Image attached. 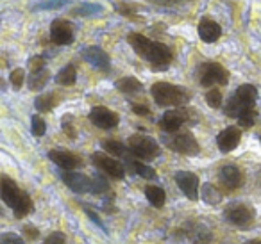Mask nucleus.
Instances as JSON below:
<instances>
[{
    "mask_svg": "<svg viewBox=\"0 0 261 244\" xmlns=\"http://www.w3.org/2000/svg\"><path fill=\"white\" fill-rule=\"evenodd\" d=\"M83 57L86 63H90L91 66H95V68L98 70H104V72H108L109 70V65H111V61H109V55L106 54L104 50H102L100 47H88L83 50Z\"/></svg>",
    "mask_w": 261,
    "mask_h": 244,
    "instance_id": "15",
    "label": "nucleus"
},
{
    "mask_svg": "<svg viewBox=\"0 0 261 244\" xmlns=\"http://www.w3.org/2000/svg\"><path fill=\"white\" fill-rule=\"evenodd\" d=\"M133 166H135V171L138 173L142 178H145V180H154V178H156V171H154L150 166L143 164V162H133Z\"/></svg>",
    "mask_w": 261,
    "mask_h": 244,
    "instance_id": "31",
    "label": "nucleus"
},
{
    "mask_svg": "<svg viewBox=\"0 0 261 244\" xmlns=\"http://www.w3.org/2000/svg\"><path fill=\"white\" fill-rule=\"evenodd\" d=\"M199 82L202 86H215V84H227L229 72L218 63H204L199 68Z\"/></svg>",
    "mask_w": 261,
    "mask_h": 244,
    "instance_id": "4",
    "label": "nucleus"
},
{
    "mask_svg": "<svg viewBox=\"0 0 261 244\" xmlns=\"http://www.w3.org/2000/svg\"><path fill=\"white\" fill-rule=\"evenodd\" d=\"M145 196L154 207H163L165 200H167V194H165L163 187H158V186H147L145 187Z\"/></svg>",
    "mask_w": 261,
    "mask_h": 244,
    "instance_id": "21",
    "label": "nucleus"
},
{
    "mask_svg": "<svg viewBox=\"0 0 261 244\" xmlns=\"http://www.w3.org/2000/svg\"><path fill=\"white\" fill-rule=\"evenodd\" d=\"M247 109H250V107H247V105L243 104V102L234 95V97L229 98V102H227V105H225V111L224 112L229 116V118H240V116H242V112L247 111Z\"/></svg>",
    "mask_w": 261,
    "mask_h": 244,
    "instance_id": "24",
    "label": "nucleus"
},
{
    "mask_svg": "<svg viewBox=\"0 0 261 244\" xmlns=\"http://www.w3.org/2000/svg\"><path fill=\"white\" fill-rule=\"evenodd\" d=\"M90 119H91V123H93L95 127H98V129L109 130V129H115V127L118 125L120 116L116 114V112L109 111L108 107H102V105H98V107L91 109Z\"/></svg>",
    "mask_w": 261,
    "mask_h": 244,
    "instance_id": "8",
    "label": "nucleus"
},
{
    "mask_svg": "<svg viewBox=\"0 0 261 244\" xmlns=\"http://www.w3.org/2000/svg\"><path fill=\"white\" fill-rule=\"evenodd\" d=\"M104 150L108 151V154H113L116 155V157H122V155H125V150L127 148L123 146L120 141H115V139H109L104 143Z\"/></svg>",
    "mask_w": 261,
    "mask_h": 244,
    "instance_id": "29",
    "label": "nucleus"
},
{
    "mask_svg": "<svg viewBox=\"0 0 261 244\" xmlns=\"http://www.w3.org/2000/svg\"><path fill=\"white\" fill-rule=\"evenodd\" d=\"M68 4V0H47V2H40L38 6H34V11H47V9H58V8H63V6Z\"/></svg>",
    "mask_w": 261,
    "mask_h": 244,
    "instance_id": "36",
    "label": "nucleus"
},
{
    "mask_svg": "<svg viewBox=\"0 0 261 244\" xmlns=\"http://www.w3.org/2000/svg\"><path fill=\"white\" fill-rule=\"evenodd\" d=\"M61 178H63V182H65V186L68 187V189H72L73 193H79V194L91 193V178L83 175V173H75L73 169L68 171V169H66L65 173H61Z\"/></svg>",
    "mask_w": 261,
    "mask_h": 244,
    "instance_id": "9",
    "label": "nucleus"
},
{
    "mask_svg": "<svg viewBox=\"0 0 261 244\" xmlns=\"http://www.w3.org/2000/svg\"><path fill=\"white\" fill-rule=\"evenodd\" d=\"M175 182H177L179 189H181L190 200L195 201L197 198H199V178H197L195 173L177 171L175 173Z\"/></svg>",
    "mask_w": 261,
    "mask_h": 244,
    "instance_id": "10",
    "label": "nucleus"
},
{
    "mask_svg": "<svg viewBox=\"0 0 261 244\" xmlns=\"http://www.w3.org/2000/svg\"><path fill=\"white\" fill-rule=\"evenodd\" d=\"M167 143L172 150L179 151V154H182V155H197L200 151L199 143H197V139L193 137V134H190V132L177 134V136H174L170 141H167Z\"/></svg>",
    "mask_w": 261,
    "mask_h": 244,
    "instance_id": "7",
    "label": "nucleus"
},
{
    "mask_svg": "<svg viewBox=\"0 0 261 244\" xmlns=\"http://www.w3.org/2000/svg\"><path fill=\"white\" fill-rule=\"evenodd\" d=\"M127 41L135 52L142 59L149 61L152 65L154 70H167L168 65L172 63V52L167 45L158 43V41H150L149 38H145L143 34L133 33L127 36Z\"/></svg>",
    "mask_w": 261,
    "mask_h": 244,
    "instance_id": "1",
    "label": "nucleus"
},
{
    "mask_svg": "<svg viewBox=\"0 0 261 244\" xmlns=\"http://www.w3.org/2000/svg\"><path fill=\"white\" fill-rule=\"evenodd\" d=\"M9 80H11V86L15 87V89H20V87L23 86V82H25V72H23L22 68L13 70Z\"/></svg>",
    "mask_w": 261,
    "mask_h": 244,
    "instance_id": "35",
    "label": "nucleus"
},
{
    "mask_svg": "<svg viewBox=\"0 0 261 244\" xmlns=\"http://www.w3.org/2000/svg\"><path fill=\"white\" fill-rule=\"evenodd\" d=\"M200 198H202L206 203L217 205L222 201V193L213 186V184H204L202 189H200Z\"/></svg>",
    "mask_w": 261,
    "mask_h": 244,
    "instance_id": "23",
    "label": "nucleus"
},
{
    "mask_svg": "<svg viewBox=\"0 0 261 244\" xmlns=\"http://www.w3.org/2000/svg\"><path fill=\"white\" fill-rule=\"evenodd\" d=\"M58 104V97L56 93H47V95H41L34 100V107L38 109L40 112H47V111H52Z\"/></svg>",
    "mask_w": 261,
    "mask_h": 244,
    "instance_id": "25",
    "label": "nucleus"
},
{
    "mask_svg": "<svg viewBox=\"0 0 261 244\" xmlns=\"http://www.w3.org/2000/svg\"><path fill=\"white\" fill-rule=\"evenodd\" d=\"M43 244H66V237L63 232H52L50 235H47Z\"/></svg>",
    "mask_w": 261,
    "mask_h": 244,
    "instance_id": "39",
    "label": "nucleus"
},
{
    "mask_svg": "<svg viewBox=\"0 0 261 244\" xmlns=\"http://www.w3.org/2000/svg\"><path fill=\"white\" fill-rule=\"evenodd\" d=\"M91 161H93V164L97 166L100 171L108 173L113 178L122 180L123 176H125V168H123V164H120V162L115 161L113 157H108V155L97 151V154L91 155Z\"/></svg>",
    "mask_w": 261,
    "mask_h": 244,
    "instance_id": "6",
    "label": "nucleus"
},
{
    "mask_svg": "<svg viewBox=\"0 0 261 244\" xmlns=\"http://www.w3.org/2000/svg\"><path fill=\"white\" fill-rule=\"evenodd\" d=\"M240 139H242L240 129H236V127H227V129H224L220 134H218L217 144H218V148H220V151L227 154V151H232L236 146H238Z\"/></svg>",
    "mask_w": 261,
    "mask_h": 244,
    "instance_id": "12",
    "label": "nucleus"
},
{
    "mask_svg": "<svg viewBox=\"0 0 261 244\" xmlns=\"http://www.w3.org/2000/svg\"><path fill=\"white\" fill-rule=\"evenodd\" d=\"M236 97L247 105V107H254L256 105V100H257V89L250 84H243L236 89Z\"/></svg>",
    "mask_w": 261,
    "mask_h": 244,
    "instance_id": "19",
    "label": "nucleus"
},
{
    "mask_svg": "<svg viewBox=\"0 0 261 244\" xmlns=\"http://www.w3.org/2000/svg\"><path fill=\"white\" fill-rule=\"evenodd\" d=\"M220 182L224 184L227 189H238L240 186H242V171H240L236 166L232 164H225L222 166L220 169Z\"/></svg>",
    "mask_w": 261,
    "mask_h": 244,
    "instance_id": "17",
    "label": "nucleus"
},
{
    "mask_svg": "<svg viewBox=\"0 0 261 244\" xmlns=\"http://www.w3.org/2000/svg\"><path fill=\"white\" fill-rule=\"evenodd\" d=\"M29 68L33 70V72H40V70H45V59L43 57L29 59Z\"/></svg>",
    "mask_w": 261,
    "mask_h": 244,
    "instance_id": "40",
    "label": "nucleus"
},
{
    "mask_svg": "<svg viewBox=\"0 0 261 244\" xmlns=\"http://www.w3.org/2000/svg\"><path fill=\"white\" fill-rule=\"evenodd\" d=\"M249 244H261V240H257V239H256V240H250Z\"/></svg>",
    "mask_w": 261,
    "mask_h": 244,
    "instance_id": "45",
    "label": "nucleus"
},
{
    "mask_svg": "<svg viewBox=\"0 0 261 244\" xmlns=\"http://www.w3.org/2000/svg\"><path fill=\"white\" fill-rule=\"evenodd\" d=\"M23 233H25V235L29 237L31 240L38 239V235H40V232H38V230L34 228L33 225H25V226H23Z\"/></svg>",
    "mask_w": 261,
    "mask_h": 244,
    "instance_id": "42",
    "label": "nucleus"
},
{
    "mask_svg": "<svg viewBox=\"0 0 261 244\" xmlns=\"http://www.w3.org/2000/svg\"><path fill=\"white\" fill-rule=\"evenodd\" d=\"M72 121H73V118H72L70 114L63 116V130H65V134H66L68 137L75 139V137H77V132H75V129H73Z\"/></svg>",
    "mask_w": 261,
    "mask_h": 244,
    "instance_id": "38",
    "label": "nucleus"
},
{
    "mask_svg": "<svg viewBox=\"0 0 261 244\" xmlns=\"http://www.w3.org/2000/svg\"><path fill=\"white\" fill-rule=\"evenodd\" d=\"M84 212H86V216H88V218H90V219H91V221H93V223H95V225H97V226H100V228H102V230H104V232H108V230H106V226H104V225H102L100 218H98V216H97V214H95V212H93V210H91V208H90V207H84Z\"/></svg>",
    "mask_w": 261,
    "mask_h": 244,
    "instance_id": "41",
    "label": "nucleus"
},
{
    "mask_svg": "<svg viewBox=\"0 0 261 244\" xmlns=\"http://www.w3.org/2000/svg\"><path fill=\"white\" fill-rule=\"evenodd\" d=\"M50 40L56 45L73 43V30L70 22H66V20H54L50 25Z\"/></svg>",
    "mask_w": 261,
    "mask_h": 244,
    "instance_id": "11",
    "label": "nucleus"
},
{
    "mask_svg": "<svg viewBox=\"0 0 261 244\" xmlns=\"http://www.w3.org/2000/svg\"><path fill=\"white\" fill-rule=\"evenodd\" d=\"M56 80H58V84H61V86H73V84H75V80H77L75 66H73V65H66L65 68H63L61 72L58 73Z\"/></svg>",
    "mask_w": 261,
    "mask_h": 244,
    "instance_id": "26",
    "label": "nucleus"
},
{
    "mask_svg": "<svg viewBox=\"0 0 261 244\" xmlns=\"http://www.w3.org/2000/svg\"><path fill=\"white\" fill-rule=\"evenodd\" d=\"M254 121H256V111H254V107H250V109H247V111H243L242 116L238 118L240 127H243V129H249V127H252Z\"/></svg>",
    "mask_w": 261,
    "mask_h": 244,
    "instance_id": "33",
    "label": "nucleus"
},
{
    "mask_svg": "<svg viewBox=\"0 0 261 244\" xmlns=\"http://www.w3.org/2000/svg\"><path fill=\"white\" fill-rule=\"evenodd\" d=\"M48 159H50L56 166H59V168H63V169H68V171H72V169L81 166V157H77L75 154L66 151V150H50L48 151Z\"/></svg>",
    "mask_w": 261,
    "mask_h": 244,
    "instance_id": "13",
    "label": "nucleus"
},
{
    "mask_svg": "<svg viewBox=\"0 0 261 244\" xmlns=\"http://www.w3.org/2000/svg\"><path fill=\"white\" fill-rule=\"evenodd\" d=\"M206 102H207V105L210 107H213V109H218L222 105V93H220V89H210L207 91V95H206Z\"/></svg>",
    "mask_w": 261,
    "mask_h": 244,
    "instance_id": "34",
    "label": "nucleus"
},
{
    "mask_svg": "<svg viewBox=\"0 0 261 244\" xmlns=\"http://www.w3.org/2000/svg\"><path fill=\"white\" fill-rule=\"evenodd\" d=\"M224 218L231 225L240 226V228H249L254 221V210L245 203H231L224 210Z\"/></svg>",
    "mask_w": 261,
    "mask_h": 244,
    "instance_id": "5",
    "label": "nucleus"
},
{
    "mask_svg": "<svg viewBox=\"0 0 261 244\" xmlns=\"http://www.w3.org/2000/svg\"><path fill=\"white\" fill-rule=\"evenodd\" d=\"M152 2H156V4H163V6H170V4H174V0H152Z\"/></svg>",
    "mask_w": 261,
    "mask_h": 244,
    "instance_id": "44",
    "label": "nucleus"
},
{
    "mask_svg": "<svg viewBox=\"0 0 261 244\" xmlns=\"http://www.w3.org/2000/svg\"><path fill=\"white\" fill-rule=\"evenodd\" d=\"M31 130H33V136L41 137L45 132H47V123L43 121V118L34 114L33 118H31Z\"/></svg>",
    "mask_w": 261,
    "mask_h": 244,
    "instance_id": "30",
    "label": "nucleus"
},
{
    "mask_svg": "<svg viewBox=\"0 0 261 244\" xmlns=\"http://www.w3.org/2000/svg\"><path fill=\"white\" fill-rule=\"evenodd\" d=\"M33 200H31V196L27 193H23L22 194V198H20V201L16 203V207L13 208V212H15V216L18 219H22V218H25L27 214H31L33 212Z\"/></svg>",
    "mask_w": 261,
    "mask_h": 244,
    "instance_id": "27",
    "label": "nucleus"
},
{
    "mask_svg": "<svg viewBox=\"0 0 261 244\" xmlns=\"http://www.w3.org/2000/svg\"><path fill=\"white\" fill-rule=\"evenodd\" d=\"M185 119H188V116H186V112L182 111H167L163 114V118H161V129L165 130V132H177L179 129L182 127V123H185Z\"/></svg>",
    "mask_w": 261,
    "mask_h": 244,
    "instance_id": "18",
    "label": "nucleus"
},
{
    "mask_svg": "<svg viewBox=\"0 0 261 244\" xmlns=\"http://www.w3.org/2000/svg\"><path fill=\"white\" fill-rule=\"evenodd\" d=\"M48 79H50V73L48 70H40V72H33L29 77V89L31 91H41L45 86H47Z\"/></svg>",
    "mask_w": 261,
    "mask_h": 244,
    "instance_id": "20",
    "label": "nucleus"
},
{
    "mask_svg": "<svg viewBox=\"0 0 261 244\" xmlns=\"http://www.w3.org/2000/svg\"><path fill=\"white\" fill-rule=\"evenodd\" d=\"M133 111H135L138 116H149V107H147V105L135 104V105H133Z\"/></svg>",
    "mask_w": 261,
    "mask_h": 244,
    "instance_id": "43",
    "label": "nucleus"
},
{
    "mask_svg": "<svg viewBox=\"0 0 261 244\" xmlns=\"http://www.w3.org/2000/svg\"><path fill=\"white\" fill-rule=\"evenodd\" d=\"M199 36L204 43H215L222 36V27L215 20L202 18L199 23Z\"/></svg>",
    "mask_w": 261,
    "mask_h": 244,
    "instance_id": "16",
    "label": "nucleus"
},
{
    "mask_svg": "<svg viewBox=\"0 0 261 244\" xmlns=\"http://www.w3.org/2000/svg\"><path fill=\"white\" fill-rule=\"evenodd\" d=\"M129 150L130 154L143 159V161H152L160 155V146L156 141L149 136H142V134L129 137Z\"/></svg>",
    "mask_w": 261,
    "mask_h": 244,
    "instance_id": "3",
    "label": "nucleus"
},
{
    "mask_svg": "<svg viewBox=\"0 0 261 244\" xmlns=\"http://www.w3.org/2000/svg\"><path fill=\"white\" fill-rule=\"evenodd\" d=\"M108 191H109V182L100 173H97V175L91 178V194H104V193H108Z\"/></svg>",
    "mask_w": 261,
    "mask_h": 244,
    "instance_id": "28",
    "label": "nucleus"
},
{
    "mask_svg": "<svg viewBox=\"0 0 261 244\" xmlns=\"http://www.w3.org/2000/svg\"><path fill=\"white\" fill-rule=\"evenodd\" d=\"M116 87H118V91H122V93L133 95V93L142 91V82H140L136 77H123V79H120L118 82H116Z\"/></svg>",
    "mask_w": 261,
    "mask_h": 244,
    "instance_id": "22",
    "label": "nucleus"
},
{
    "mask_svg": "<svg viewBox=\"0 0 261 244\" xmlns=\"http://www.w3.org/2000/svg\"><path fill=\"white\" fill-rule=\"evenodd\" d=\"M75 15H81V16H93V15H100L102 13V6H97V4H83L75 9Z\"/></svg>",
    "mask_w": 261,
    "mask_h": 244,
    "instance_id": "32",
    "label": "nucleus"
},
{
    "mask_svg": "<svg viewBox=\"0 0 261 244\" xmlns=\"http://www.w3.org/2000/svg\"><path fill=\"white\" fill-rule=\"evenodd\" d=\"M0 194H2V200H4V203L8 205V207L15 208L16 203L20 201V198H22L23 191L20 189L18 186H16L15 182H13L9 176H2V186H0Z\"/></svg>",
    "mask_w": 261,
    "mask_h": 244,
    "instance_id": "14",
    "label": "nucleus"
},
{
    "mask_svg": "<svg viewBox=\"0 0 261 244\" xmlns=\"http://www.w3.org/2000/svg\"><path fill=\"white\" fill-rule=\"evenodd\" d=\"M154 100L161 107H179L190 102V93L179 86H172L168 82H156L150 87Z\"/></svg>",
    "mask_w": 261,
    "mask_h": 244,
    "instance_id": "2",
    "label": "nucleus"
},
{
    "mask_svg": "<svg viewBox=\"0 0 261 244\" xmlns=\"http://www.w3.org/2000/svg\"><path fill=\"white\" fill-rule=\"evenodd\" d=\"M0 244H25V240H23L20 235H16V233L6 232V233H2V237H0Z\"/></svg>",
    "mask_w": 261,
    "mask_h": 244,
    "instance_id": "37",
    "label": "nucleus"
}]
</instances>
